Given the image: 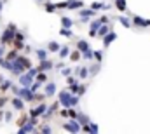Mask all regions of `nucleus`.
<instances>
[{"label": "nucleus", "instance_id": "1", "mask_svg": "<svg viewBox=\"0 0 150 134\" xmlns=\"http://www.w3.org/2000/svg\"><path fill=\"white\" fill-rule=\"evenodd\" d=\"M58 99L61 103V106H65V108H70V106H75V108H77V104H79V101H80V96L70 92L68 89H65V91H59V92H58Z\"/></svg>", "mask_w": 150, "mask_h": 134}, {"label": "nucleus", "instance_id": "2", "mask_svg": "<svg viewBox=\"0 0 150 134\" xmlns=\"http://www.w3.org/2000/svg\"><path fill=\"white\" fill-rule=\"evenodd\" d=\"M16 32H18V26H16L14 23H9L7 28H5V30L2 32V35H0V44H2V45H11L12 40H14Z\"/></svg>", "mask_w": 150, "mask_h": 134}, {"label": "nucleus", "instance_id": "3", "mask_svg": "<svg viewBox=\"0 0 150 134\" xmlns=\"http://www.w3.org/2000/svg\"><path fill=\"white\" fill-rule=\"evenodd\" d=\"M63 129L68 131V133H80V131H82V126L79 124L77 118H68V120L63 124Z\"/></svg>", "mask_w": 150, "mask_h": 134}, {"label": "nucleus", "instance_id": "4", "mask_svg": "<svg viewBox=\"0 0 150 134\" xmlns=\"http://www.w3.org/2000/svg\"><path fill=\"white\" fill-rule=\"evenodd\" d=\"M45 110H47V104L44 101H40V103H37V106H33V108L28 110V115L30 117H40L42 118V115L45 113Z\"/></svg>", "mask_w": 150, "mask_h": 134}, {"label": "nucleus", "instance_id": "5", "mask_svg": "<svg viewBox=\"0 0 150 134\" xmlns=\"http://www.w3.org/2000/svg\"><path fill=\"white\" fill-rule=\"evenodd\" d=\"M9 103H11V106H12V110H16V111H25V108H26V101L21 99L19 96H12L11 99H9Z\"/></svg>", "mask_w": 150, "mask_h": 134}, {"label": "nucleus", "instance_id": "6", "mask_svg": "<svg viewBox=\"0 0 150 134\" xmlns=\"http://www.w3.org/2000/svg\"><path fill=\"white\" fill-rule=\"evenodd\" d=\"M33 80H35V77L30 75L28 71H25V73H21V75L18 77V84H19L21 87H32Z\"/></svg>", "mask_w": 150, "mask_h": 134}, {"label": "nucleus", "instance_id": "7", "mask_svg": "<svg viewBox=\"0 0 150 134\" xmlns=\"http://www.w3.org/2000/svg\"><path fill=\"white\" fill-rule=\"evenodd\" d=\"M59 106H61V103H59V99H56L52 104H49V106H47V110H45V113L42 115V118H44V120H49L52 115H56V113H58Z\"/></svg>", "mask_w": 150, "mask_h": 134}, {"label": "nucleus", "instance_id": "8", "mask_svg": "<svg viewBox=\"0 0 150 134\" xmlns=\"http://www.w3.org/2000/svg\"><path fill=\"white\" fill-rule=\"evenodd\" d=\"M25 45H26V44H25V35H23V32H16L11 47H14V49H18V51H23Z\"/></svg>", "mask_w": 150, "mask_h": 134}, {"label": "nucleus", "instance_id": "9", "mask_svg": "<svg viewBox=\"0 0 150 134\" xmlns=\"http://www.w3.org/2000/svg\"><path fill=\"white\" fill-rule=\"evenodd\" d=\"M33 91L30 89V87H21L19 85V91H18V96L21 98V99H25L26 103H33Z\"/></svg>", "mask_w": 150, "mask_h": 134}, {"label": "nucleus", "instance_id": "10", "mask_svg": "<svg viewBox=\"0 0 150 134\" xmlns=\"http://www.w3.org/2000/svg\"><path fill=\"white\" fill-rule=\"evenodd\" d=\"M79 16H80V21H82V23H87L91 18H96V11L91 9V7H89V9H84V7H82V9H79Z\"/></svg>", "mask_w": 150, "mask_h": 134}, {"label": "nucleus", "instance_id": "11", "mask_svg": "<svg viewBox=\"0 0 150 134\" xmlns=\"http://www.w3.org/2000/svg\"><path fill=\"white\" fill-rule=\"evenodd\" d=\"M44 94H45V98H54V96L58 94V85H56V82H45V85H44Z\"/></svg>", "mask_w": 150, "mask_h": 134}, {"label": "nucleus", "instance_id": "12", "mask_svg": "<svg viewBox=\"0 0 150 134\" xmlns=\"http://www.w3.org/2000/svg\"><path fill=\"white\" fill-rule=\"evenodd\" d=\"M101 25H103V23L100 21V18H94V19L89 23V37H91V38L98 37V30H100Z\"/></svg>", "mask_w": 150, "mask_h": 134}, {"label": "nucleus", "instance_id": "13", "mask_svg": "<svg viewBox=\"0 0 150 134\" xmlns=\"http://www.w3.org/2000/svg\"><path fill=\"white\" fill-rule=\"evenodd\" d=\"M133 26H138V28H149L150 26V19H143L142 16H133Z\"/></svg>", "mask_w": 150, "mask_h": 134}, {"label": "nucleus", "instance_id": "14", "mask_svg": "<svg viewBox=\"0 0 150 134\" xmlns=\"http://www.w3.org/2000/svg\"><path fill=\"white\" fill-rule=\"evenodd\" d=\"M19 134H26V133H38V127L37 126H33V124H30V122H25L23 126H19Z\"/></svg>", "mask_w": 150, "mask_h": 134}, {"label": "nucleus", "instance_id": "15", "mask_svg": "<svg viewBox=\"0 0 150 134\" xmlns=\"http://www.w3.org/2000/svg\"><path fill=\"white\" fill-rule=\"evenodd\" d=\"M38 71H49V70H54V63L47 58V59H44V61H38Z\"/></svg>", "mask_w": 150, "mask_h": 134}, {"label": "nucleus", "instance_id": "16", "mask_svg": "<svg viewBox=\"0 0 150 134\" xmlns=\"http://www.w3.org/2000/svg\"><path fill=\"white\" fill-rule=\"evenodd\" d=\"M75 75H77L80 80L87 78V77H89V66H77L75 68Z\"/></svg>", "mask_w": 150, "mask_h": 134}, {"label": "nucleus", "instance_id": "17", "mask_svg": "<svg viewBox=\"0 0 150 134\" xmlns=\"http://www.w3.org/2000/svg\"><path fill=\"white\" fill-rule=\"evenodd\" d=\"M115 38H117V33H115L113 30H112V32H108V33L103 37V47H105V49H107V47H110V44H112Z\"/></svg>", "mask_w": 150, "mask_h": 134}, {"label": "nucleus", "instance_id": "18", "mask_svg": "<svg viewBox=\"0 0 150 134\" xmlns=\"http://www.w3.org/2000/svg\"><path fill=\"white\" fill-rule=\"evenodd\" d=\"M84 7V0H68V11H79Z\"/></svg>", "mask_w": 150, "mask_h": 134}, {"label": "nucleus", "instance_id": "19", "mask_svg": "<svg viewBox=\"0 0 150 134\" xmlns=\"http://www.w3.org/2000/svg\"><path fill=\"white\" fill-rule=\"evenodd\" d=\"M108 32H112V25H110V23H105V25H101V26H100V30H98V37H100V38H103Z\"/></svg>", "mask_w": 150, "mask_h": 134}, {"label": "nucleus", "instance_id": "20", "mask_svg": "<svg viewBox=\"0 0 150 134\" xmlns=\"http://www.w3.org/2000/svg\"><path fill=\"white\" fill-rule=\"evenodd\" d=\"M70 52H72V51H70L68 45H61V49L58 51V56H59V59H67V58L70 56Z\"/></svg>", "mask_w": 150, "mask_h": 134}, {"label": "nucleus", "instance_id": "21", "mask_svg": "<svg viewBox=\"0 0 150 134\" xmlns=\"http://www.w3.org/2000/svg\"><path fill=\"white\" fill-rule=\"evenodd\" d=\"M18 56H19V51H18V49H14V47H11V49L5 52V59H9V61H14Z\"/></svg>", "mask_w": 150, "mask_h": 134}, {"label": "nucleus", "instance_id": "22", "mask_svg": "<svg viewBox=\"0 0 150 134\" xmlns=\"http://www.w3.org/2000/svg\"><path fill=\"white\" fill-rule=\"evenodd\" d=\"M35 56H37L38 61L47 59V58H49V49H37V51H35Z\"/></svg>", "mask_w": 150, "mask_h": 134}, {"label": "nucleus", "instance_id": "23", "mask_svg": "<svg viewBox=\"0 0 150 134\" xmlns=\"http://www.w3.org/2000/svg\"><path fill=\"white\" fill-rule=\"evenodd\" d=\"M68 59H70L72 63H79V61L82 59V52H80L79 49H75V51H72V52H70V56H68Z\"/></svg>", "mask_w": 150, "mask_h": 134}, {"label": "nucleus", "instance_id": "24", "mask_svg": "<svg viewBox=\"0 0 150 134\" xmlns=\"http://www.w3.org/2000/svg\"><path fill=\"white\" fill-rule=\"evenodd\" d=\"M77 49H79L80 52H86L87 49H91V45H89L87 40H82V38H80V40H77Z\"/></svg>", "mask_w": 150, "mask_h": 134}, {"label": "nucleus", "instance_id": "25", "mask_svg": "<svg viewBox=\"0 0 150 134\" xmlns=\"http://www.w3.org/2000/svg\"><path fill=\"white\" fill-rule=\"evenodd\" d=\"M117 21H119L124 28H131V26H133V21H131L129 18H126V16H119V18H117Z\"/></svg>", "mask_w": 150, "mask_h": 134}, {"label": "nucleus", "instance_id": "26", "mask_svg": "<svg viewBox=\"0 0 150 134\" xmlns=\"http://www.w3.org/2000/svg\"><path fill=\"white\" fill-rule=\"evenodd\" d=\"M47 49H49V52H54V54H58V51L61 49V45H59L56 40H51V42L47 44Z\"/></svg>", "mask_w": 150, "mask_h": 134}, {"label": "nucleus", "instance_id": "27", "mask_svg": "<svg viewBox=\"0 0 150 134\" xmlns=\"http://www.w3.org/2000/svg\"><path fill=\"white\" fill-rule=\"evenodd\" d=\"M12 80H9V78H5L2 84H0V92H7V91H11V87H12Z\"/></svg>", "mask_w": 150, "mask_h": 134}, {"label": "nucleus", "instance_id": "28", "mask_svg": "<svg viewBox=\"0 0 150 134\" xmlns=\"http://www.w3.org/2000/svg\"><path fill=\"white\" fill-rule=\"evenodd\" d=\"M113 4H115L117 11H120V12H126L127 11V2L126 0H113Z\"/></svg>", "mask_w": 150, "mask_h": 134}, {"label": "nucleus", "instance_id": "29", "mask_svg": "<svg viewBox=\"0 0 150 134\" xmlns=\"http://www.w3.org/2000/svg\"><path fill=\"white\" fill-rule=\"evenodd\" d=\"M61 26H65V28H72V26H74V19L68 18V16H61Z\"/></svg>", "mask_w": 150, "mask_h": 134}, {"label": "nucleus", "instance_id": "30", "mask_svg": "<svg viewBox=\"0 0 150 134\" xmlns=\"http://www.w3.org/2000/svg\"><path fill=\"white\" fill-rule=\"evenodd\" d=\"M77 120H79V124H80V126H84V124H89V120H91V118H89L86 113L79 111V113H77Z\"/></svg>", "mask_w": 150, "mask_h": 134}, {"label": "nucleus", "instance_id": "31", "mask_svg": "<svg viewBox=\"0 0 150 134\" xmlns=\"http://www.w3.org/2000/svg\"><path fill=\"white\" fill-rule=\"evenodd\" d=\"M52 131H54V129H52L47 122H45V124H42V126H38V133H42V134H51Z\"/></svg>", "mask_w": 150, "mask_h": 134}, {"label": "nucleus", "instance_id": "32", "mask_svg": "<svg viewBox=\"0 0 150 134\" xmlns=\"http://www.w3.org/2000/svg\"><path fill=\"white\" fill-rule=\"evenodd\" d=\"M44 9H45V12H49V14H52V12H56V11H58V9H56V4H54V2H45Z\"/></svg>", "mask_w": 150, "mask_h": 134}, {"label": "nucleus", "instance_id": "33", "mask_svg": "<svg viewBox=\"0 0 150 134\" xmlns=\"http://www.w3.org/2000/svg\"><path fill=\"white\" fill-rule=\"evenodd\" d=\"M59 35H61V37H65V38H72V37H74V33H72V28H65V26H61Z\"/></svg>", "mask_w": 150, "mask_h": 134}, {"label": "nucleus", "instance_id": "34", "mask_svg": "<svg viewBox=\"0 0 150 134\" xmlns=\"http://www.w3.org/2000/svg\"><path fill=\"white\" fill-rule=\"evenodd\" d=\"M35 80L42 82V84H45V82H47V71H38L37 75H35Z\"/></svg>", "mask_w": 150, "mask_h": 134}, {"label": "nucleus", "instance_id": "35", "mask_svg": "<svg viewBox=\"0 0 150 134\" xmlns=\"http://www.w3.org/2000/svg\"><path fill=\"white\" fill-rule=\"evenodd\" d=\"M82 59H87V61L94 59V51L93 49H87L86 52H82Z\"/></svg>", "mask_w": 150, "mask_h": 134}, {"label": "nucleus", "instance_id": "36", "mask_svg": "<svg viewBox=\"0 0 150 134\" xmlns=\"http://www.w3.org/2000/svg\"><path fill=\"white\" fill-rule=\"evenodd\" d=\"M45 99V94H44V92H35V94H33V101H35V103H40V101H44Z\"/></svg>", "mask_w": 150, "mask_h": 134}, {"label": "nucleus", "instance_id": "37", "mask_svg": "<svg viewBox=\"0 0 150 134\" xmlns=\"http://www.w3.org/2000/svg\"><path fill=\"white\" fill-rule=\"evenodd\" d=\"M94 61L101 63L103 61V51H94Z\"/></svg>", "mask_w": 150, "mask_h": 134}, {"label": "nucleus", "instance_id": "38", "mask_svg": "<svg viewBox=\"0 0 150 134\" xmlns=\"http://www.w3.org/2000/svg\"><path fill=\"white\" fill-rule=\"evenodd\" d=\"M86 91H87V85H86V84H79L77 94H79V96H84V94H86Z\"/></svg>", "mask_w": 150, "mask_h": 134}, {"label": "nucleus", "instance_id": "39", "mask_svg": "<svg viewBox=\"0 0 150 134\" xmlns=\"http://www.w3.org/2000/svg\"><path fill=\"white\" fill-rule=\"evenodd\" d=\"M58 115H59L61 118H68V108L61 106V110H58Z\"/></svg>", "mask_w": 150, "mask_h": 134}, {"label": "nucleus", "instance_id": "40", "mask_svg": "<svg viewBox=\"0 0 150 134\" xmlns=\"http://www.w3.org/2000/svg\"><path fill=\"white\" fill-rule=\"evenodd\" d=\"M100 71V63H96V65H93V66H89V75L93 77V75H96Z\"/></svg>", "mask_w": 150, "mask_h": 134}, {"label": "nucleus", "instance_id": "41", "mask_svg": "<svg viewBox=\"0 0 150 134\" xmlns=\"http://www.w3.org/2000/svg\"><path fill=\"white\" fill-rule=\"evenodd\" d=\"M11 120H12V111H11V110H5V113H4V122L9 124Z\"/></svg>", "mask_w": 150, "mask_h": 134}, {"label": "nucleus", "instance_id": "42", "mask_svg": "<svg viewBox=\"0 0 150 134\" xmlns=\"http://www.w3.org/2000/svg\"><path fill=\"white\" fill-rule=\"evenodd\" d=\"M42 85H44L42 82H38V80H33V84H32V87H30V89H32L33 92H37V91L40 89V87H42Z\"/></svg>", "mask_w": 150, "mask_h": 134}, {"label": "nucleus", "instance_id": "43", "mask_svg": "<svg viewBox=\"0 0 150 134\" xmlns=\"http://www.w3.org/2000/svg\"><path fill=\"white\" fill-rule=\"evenodd\" d=\"M59 71H61V75H63V77H68V75H72V68H68V66H63Z\"/></svg>", "mask_w": 150, "mask_h": 134}, {"label": "nucleus", "instance_id": "44", "mask_svg": "<svg viewBox=\"0 0 150 134\" xmlns=\"http://www.w3.org/2000/svg\"><path fill=\"white\" fill-rule=\"evenodd\" d=\"M67 7H68V0H63V2L56 4V9H67Z\"/></svg>", "mask_w": 150, "mask_h": 134}, {"label": "nucleus", "instance_id": "45", "mask_svg": "<svg viewBox=\"0 0 150 134\" xmlns=\"http://www.w3.org/2000/svg\"><path fill=\"white\" fill-rule=\"evenodd\" d=\"M89 127H91V133H98V131H100V127H98V124H94L93 120H89Z\"/></svg>", "mask_w": 150, "mask_h": 134}, {"label": "nucleus", "instance_id": "46", "mask_svg": "<svg viewBox=\"0 0 150 134\" xmlns=\"http://www.w3.org/2000/svg\"><path fill=\"white\" fill-rule=\"evenodd\" d=\"M5 103H9V98L2 94V96H0V108H4V104H5Z\"/></svg>", "mask_w": 150, "mask_h": 134}, {"label": "nucleus", "instance_id": "47", "mask_svg": "<svg viewBox=\"0 0 150 134\" xmlns=\"http://www.w3.org/2000/svg\"><path fill=\"white\" fill-rule=\"evenodd\" d=\"M100 21H101V23L105 25V23H110V18H108L107 14H103V16H100Z\"/></svg>", "mask_w": 150, "mask_h": 134}, {"label": "nucleus", "instance_id": "48", "mask_svg": "<svg viewBox=\"0 0 150 134\" xmlns=\"http://www.w3.org/2000/svg\"><path fill=\"white\" fill-rule=\"evenodd\" d=\"M4 47H5V45H2V44H0V59H2V58H5V49H4Z\"/></svg>", "mask_w": 150, "mask_h": 134}, {"label": "nucleus", "instance_id": "49", "mask_svg": "<svg viewBox=\"0 0 150 134\" xmlns=\"http://www.w3.org/2000/svg\"><path fill=\"white\" fill-rule=\"evenodd\" d=\"M63 66H65V63H63V59H61V61H59L58 65H54V68H56V70H61Z\"/></svg>", "mask_w": 150, "mask_h": 134}, {"label": "nucleus", "instance_id": "50", "mask_svg": "<svg viewBox=\"0 0 150 134\" xmlns=\"http://www.w3.org/2000/svg\"><path fill=\"white\" fill-rule=\"evenodd\" d=\"M23 51H25V52H32V47H30V45H25V49H23Z\"/></svg>", "mask_w": 150, "mask_h": 134}, {"label": "nucleus", "instance_id": "51", "mask_svg": "<svg viewBox=\"0 0 150 134\" xmlns=\"http://www.w3.org/2000/svg\"><path fill=\"white\" fill-rule=\"evenodd\" d=\"M4 113H5V110H2V108H0V122L4 120Z\"/></svg>", "mask_w": 150, "mask_h": 134}, {"label": "nucleus", "instance_id": "52", "mask_svg": "<svg viewBox=\"0 0 150 134\" xmlns=\"http://www.w3.org/2000/svg\"><path fill=\"white\" fill-rule=\"evenodd\" d=\"M4 4H5V0H0V12H2V7H4Z\"/></svg>", "mask_w": 150, "mask_h": 134}, {"label": "nucleus", "instance_id": "53", "mask_svg": "<svg viewBox=\"0 0 150 134\" xmlns=\"http://www.w3.org/2000/svg\"><path fill=\"white\" fill-rule=\"evenodd\" d=\"M4 80H5V77H4V75H0V84H2Z\"/></svg>", "mask_w": 150, "mask_h": 134}, {"label": "nucleus", "instance_id": "54", "mask_svg": "<svg viewBox=\"0 0 150 134\" xmlns=\"http://www.w3.org/2000/svg\"><path fill=\"white\" fill-rule=\"evenodd\" d=\"M37 2H42V0H37Z\"/></svg>", "mask_w": 150, "mask_h": 134}]
</instances>
